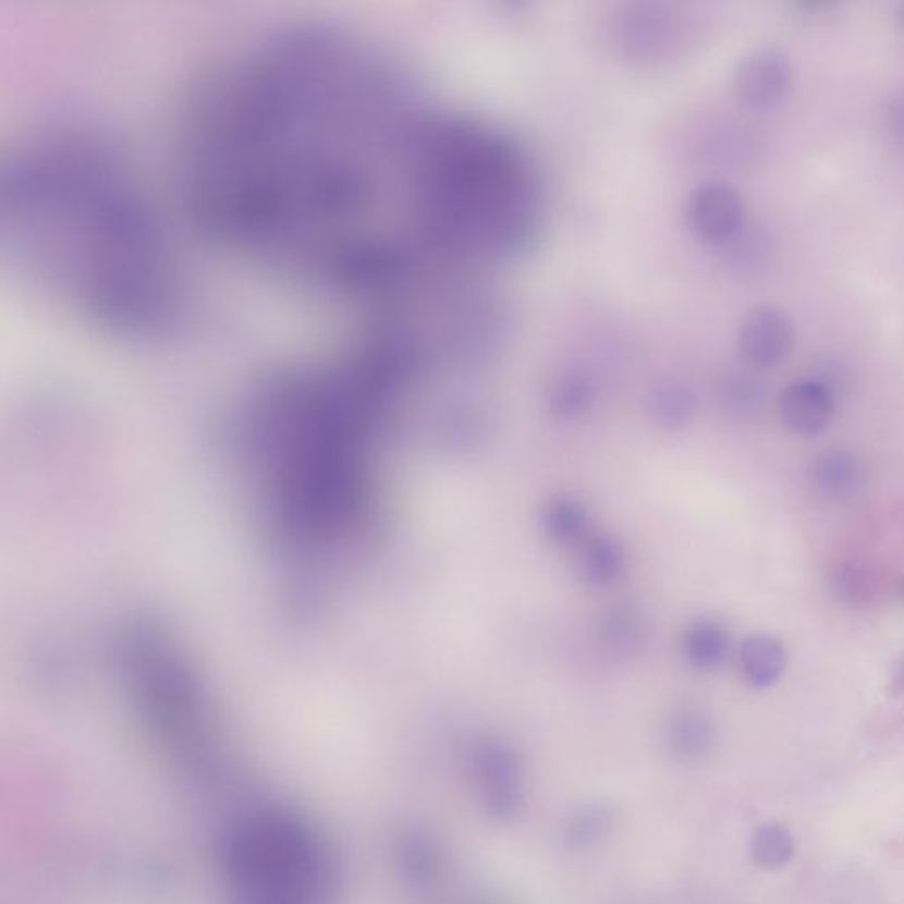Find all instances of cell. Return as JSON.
<instances>
[{
    "instance_id": "16",
    "label": "cell",
    "mask_w": 904,
    "mask_h": 904,
    "mask_svg": "<svg viewBox=\"0 0 904 904\" xmlns=\"http://www.w3.org/2000/svg\"><path fill=\"white\" fill-rule=\"evenodd\" d=\"M673 732L682 746H701L709 738V724L696 712H684L676 719Z\"/></svg>"
},
{
    "instance_id": "17",
    "label": "cell",
    "mask_w": 904,
    "mask_h": 904,
    "mask_svg": "<svg viewBox=\"0 0 904 904\" xmlns=\"http://www.w3.org/2000/svg\"><path fill=\"white\" fill-rule=\"evenodd\" d=\"M889 127L895 141L904 144V94L894 99L889 108Z\"/></svg>"
},
{
    "instance_id": "15",
    "label": "cell",
    "mask_w": 904,
    "mask_h": 904,
    "mask_svg": "<svg viewBox=\"0 0 904 904\" xmlns=\"http://www.w3.org/2000/svg\"><path fill=\"white\" fill-rule=\"evenodd\" d=\"M642 630L644 625L638 616L633 615L630 610H615L604 621L602 634L610 647L619 652H630L631 648L638 647L642 642Z\"/></svg>"
},
{
    "instance_id": "6",
    "label": "cell",
    "mask_w": 904,
    "mask_h": 904,
    "mask_svg": "<svg viewBox=\"0 0 904 904\" xmlns=\"http://www.w3.org/2000/svg\"><path fill=\"white\" fill-rule=\"evenodd\" d=\"M784 426L801 437H815L829 426L834 414V396L816 378H801L784 389L779 400Z\"/></svg>"
},
{
    "instance_id": "4",
    "label": "cell",
    "mask_w": 904,
    "mask_h": 904,
    "mask_svg": "<svg viewBox=\"0 0 904 904\" xmlns=\"http://www.w3.org/2000/svg\"><path fill=\"white\" fill-rule=\"evenodd\" d=\"M792 82L789 56L779 48H760L749 53L736 71V96L753 110H770L783 103Z\"/></svg>"
},
{
    "instance_id": "7",
    "label": "cell",
    "mask_w": 904,
    "mask_h": 904,
    "mask_svg": "<svg viewBox=\"0 0 904 904\" xmlns=\"http://www.w3.org/2000/svg\"><path fill=\"white\" fill-rule=\"evenodd\" d=\"M741 670L747 684L756 689L774 685L786 670V650L772 636H750L741 648Z\"/></svg>"
},
{
    "instance_id": "11",
    "label": "cell",
    "mask_w": 904,
    "mask_h": 904,
    "mask_svg": "<svg viewBox=\"0 0 904 904\" xmlns=\"http://www.w3.org/2000/svg\"><path fill=\"white\" fill-rule=\"evenodd\" d=\"M650 408L661 428L679 429L695 414V398L687 389L670 386L656 392Z\"/></svg>"
},
{
    "instance_id": "1",
    "label": "cell",
    "mask_w": 904,
    "mask_h": 904,
    "mask_svg": "<svg viewBox=\"0 0 904 904\" xmlns=\"http://www.w3.org/2000/svg\"><path fill=\"white\" fill-rule=\"evenodd\" d=\"M354 34L284 28L239 53L196 110L193 200L233 249L329 292L417 278L442 232V117Z\"/></svg>"
},
{
    "instance_id": "12",
    "label": "cell",
    "mask_w": 904,
    "mask_h": 904,
    "mask_svg": "<svg viewBox=\"0 0 904 904\" xmlns=\"http://www.w3.org/2000/svg\"><path fill=\"white\" fill-rule=\"evenodd\" d=\"M753 852L761 866L770 869L784 866L793 857V838L781 826L761 827L756 832Z\"/></svg>"
},
{
    "instance_id": "18",
    "label": "cell",
    "mask_w": 904,
    "mask_h": 904,
    "mask_svg": "<svg viewBox=\"0 0 904 904\" xmlns=\"http://www.w3.org/2000/svg\"><path fill=\"white\" fill-rule=\"evenodd\" d=\"M897 19H900V25L904 28V4L900 8V13H897Z\"/></svg>"
},
{
    "instance_id": "13",
    "label": "cell",
    "mask_w": 904,
    "mask_h": 904,
    "mask_svg": "<svg viewBox=\"0 0 904 904\" xmlns=\"http://www.w3.org/2000/svg\"><path fill=\"white\" fill-rule=\"evenodd\" d=\"M593 386L587 378L569 375L557 383L551 391V412L560 417H573L587 408L593 401Z\"/></svg>"
},
{
    "instance_id": "9",
    "label": "cell",
    "mask_w": 904,
    "mask_h": 904,
    "mask_svg": "<svg viewBox=\"0 0 904 904\" xmlns=\"http://www.w3.org/2000/svg\"><path fill=\"white\" fill-rule=\"evenodd\" d=\"M579 565L588 582L596 583V585L611 583L624 571V548L613 537H593L587 545L583 546Z\"/></svg>"
},
{
    "instance_id": "3",
    "label": "cell",
    "mask_w": 904,
    "mask_h": 904,
    "mask_svg": "<svg viewBox=\"0 0 904 904\" xmlns=\"http://www.w3.org/2000/svg\"><path fill=\"white\" fill-rule=\"evenodd\" d=\"M233 904H327L331 858L297 818L253 816L230 838Z\"/></svg>"
},
{
    "instance_id": "2",
    "label": "cell",
    "mask_w": 904,
    "mask_h": 904,
    "mask_svg": "<svg viewBox=\"0 0 904 904\" xmlns=\"http://www.w3.org/2000/svg\"><path fill=\"white\" fill-rule=\"evenodd\" d=\"M108 150L50 138L14 156L2 181V230L14 264L42 295L93 323L147 331L175 303L161 224Z\"/></svg>"
},
{
    "instance_id": "10",
    "label": "cell",
    "mask_w": 904,
    "mask_h": 904,
    "mask_svg": "<svg viewBox=\"0 0 904 904\" xmlns=\"http://www.w3.org/2000/svg\"><path fill=\"white\" fill-rule=\"evenodd\" d=\"M542 523L553 541L573 542L587 530L588 514L576 500L557 499L546 505Z\"/></svg>"
},
{
    "instance_id": "14",
    "label": "cell",
    "mask_w": 904,
    "mask_h": 904,
    "mask_svg": "<svg viewBox=\"0 0 904 904\" xmlns=\"http://www.w3.org/2000/svg\"><path fill=\"white\" fill-rule=\"evenodd\" d=\"M818 485L823 490L844 491L857 479V465L852 457L843 452H829L826 456L818 457L815 471Z\"/></svg>"
},
{
    "instance_id": "8",
    "label": "cell",
    "mask_w": 904,
    "mask_h": 904,
    "mask_svg": "<svg viewBox=\"0 0 904 904\" xmlns=\"http://www.w3.org/2000/svg\"><path fill=\"white\" fill-rule=\"evenodd\" d=\"M730 636L723 625L712 621H699L685 631L684 653L693 667L709 670L726 659Z\"/></svg>"
},
{
    "instance_id": "5",
    "label": "cell",
    "mask_w": 904,
    "mask_h": 904,
    "mask_svg": "<svg viewBox=\"0 0 904 904\" xmlns=\"http://www.w3.org/2000/svg\"><path fill=\"white\" fill-rule=\"evenodd\" d=\"M795 327L789 313L778 306H758L742 320L738 349L750 366L769 368L792 352Z\"/></svg>"
}]
</instances>
